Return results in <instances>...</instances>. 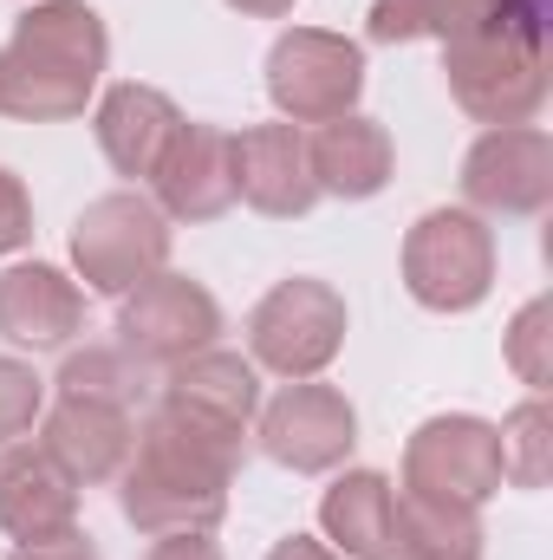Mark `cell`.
<instances>
[{
	"instance_id": "cell-6",
	"label": "cell",
	"mask_w": 553,
	"mask_h": 560,
	"mask_svg": "<svg viewBox=\"0 0 553 560\" xmlns=\"http://www.w3.org/2000/svg\"><path fill=\"white\" fill-rule=\"evenodd\" d=\"M495 229L475 209H423L404 235V287L430 313H475L495 287Z\"/></svg>"
},
{
	"instance_id": "cell-7",
	"label": "cell",
	"mask_w": 553,
	"mask_h": 560,
	"mask_svg": "<svg viewBox=\"0 0 553 560\" xmlns=\"http://www.w3.org/2000/svg\"><path fill=\"white\" fill-rule=\"evenodd\" d=\"M268 98L286 125H332L365 98V46L326 26H286L268 46Z\"/></svg>"
},
{
	"instance_id": "cell-20",
	"label": "cell",
	"mask_w": 553,
	"mask_h": 560,
	"mask_svg": "<svg viewBox=\"0 0 553 560\" xmlns=\"http://www.w3.org/2000/svg\"><path fill=\"white\" fill-rule=\"evenodd\" d=\"M319 528L326 548L345 560H385L398 541V489L385 469H345L319 495Z\"/></svg>"
},
{
	"instance_id": "cell-3",
	"label": "cell",
	"mask_w": 553,
	"mask_h": 560,
	"mask_svg": "<svg viewBox=\"0 0 553 560\" xmlns=\"http://www.w3.org/2000/svg\"><path fill=\"white\" fill-rule=\"evenodd\" d=\"M443 79L475 125H528L548 105V7H508L443 39Z\"/></svg>"
},
{
	"instance_id": "cell-21",
	"label": "cell",
	"mask_w": 553,
	"mask_h": 560,
	"mask_svg": "<svg viewBox=\"0 0 553 560\" xmlns=\"http://www.w3.org/2000/svg\"><path fill=\"white\" fill-rule=\"evenodd\" d=\"M482 509L436 502V495H398V560H482Z\"/></svg>"
},
{
	"instance_id": "cell-15",
	"label": "cell",
	"mask_w": 553,
	"mask_h": 560,
	"mask_svg": "<svg viewBox=\"0 0 553 560\" xmlns=\"http://www.w3.org/2000/svg\"><path fill=\"white\" fill-rule=\"evenodd\" d=\"M39 450L85 489V482H118V469L138 450V411L131 405H105V398H59L46 411Z\"/></svg>"
},
{
	"instance_id": "cell-5",
	"label": "cell",
	"mask_w": 553,
	"mask_h": 560,
	"mask_svg": "<svg viewBox=\"0 0 553 560\" xmlns=\"http://www.w3.org/2000/svg\"><path fill=\"white\" fill-rule=\"evenodd\" d=\"M72 268L92 293L125 300L131 287L169 268V215L143 189H111L85 202V215L72 222Z\"/></svg>"
},
{
	"instance_id": "cell-19",
	"label": "cell",
	"mask_w": 553,
	"mask_h": 560,
	"mask_svg": "<svg viewBox=\"0 0 553 560\" xmlns=\"http://www.w3.org/2000/svg\"><path fill=\"white\" fill-rule=\"evenodd\" d=\"M156 405H176V411H189L202 423H222V430H248L255 411H261V372H255V359L209 346V352L169 365Z\"/></svg>"
},
{
	"instance_id": "cell-16",
	"label": "cell",
	"mask_w": 553,
	"mask_h": 560,
	"mask_svg": "<svg viewBox=\"0 0 553 560\" xmlns=\"http://www.w3.org/2000/svg\"><path fill=\"white\" fill-rule=\"evenodd\" d=\"M176 131H183L176 98L156 92V85H138V79L111 85V92L98 98V112H92V138L105 150V163H111L118 176H131V183H150L156 156L169 150Z\"/></svg>"
},
{
	"instance_id": "cell-32",
	"label": "cell",
	"mask_w": 553,
	"mask_h": 560,
	"mask_svg": "<svg viewBox=\"0 0 553 560\" xmlns=\"http://www.w3.org/2000/svg\"><path fill=\"white\" fill-rule=\"evenodd\" d=\"M385 560H398V555H385Z\"/></svg>"
},
{
	"instance_id": "cell-1",
	"label": "cell",
	"mask_w": 553,
	"mask_h": 560,
	"mask_svg": "<svg viewBox=\"0 0 553 560\" xmlns=\"http://www.w3.org/2000/svg\"><path fill=\"white\" fill-rule=\"evenodd\" d=\"M248 430L202 423L176 405H156L138 423V450L118 469V509L138 535L215 528L228 515V489L242 469Z\"/></svg>"
},
{
	"instance_id": "cell-8",
	"label": "cell",
	"mask_w": 553,
	"mask_h": 560,
	"mask_svg": "<svg viewBox=\"0 0 553 560\" xmlns=\"http://www.w3.org/2000/svg\"><path fill=\"white\" fill-rule=\"evenodd\" d=\"M222 339V300L189 275H150L118 300V352H131L138 365H183L196 352H209Z\"/></svg>"
},
{
	"instance_id": "cell-22",
	"label": "cell",
	"mask_w": 553,
	"mask_h": 560,
	"mask_svg": "<svg viewBox=\"0 0 553 560\" xmlns=\"http://www.w3.org/2000/svg\"><path fill=\"white\" fill-rule=\"evenodd\" d=\"M508 7H541V0H372L365 33L378 46H404V39H456Z\"/></svg>"
},
{
	"instance_id": "cell-18",
	"label": "cell",
	"mask_w": 553,
	"mask_h": 560,
	"mask_svg": "<svg viewBox=\"0 0 553 560\" xmlns=\"http://www.w3.org/2000/svg\"><path fill=\"white\" fill-rule=\"evenodd\" d=\"M79 522V482L39 450V443H7L0 456V528L13 541H39Z\"/></svg>"
},
{
	"instance_id": "cell-17",
	"label": "cell",
	"mask_w": 553,
	"mask_h": 560,
	"mask_svg": "<svg viewBox=\"0 0 553 560\" xmlns=\"http://www.w3.org/2000/svg\"><path fill=\"white\" fill-rule=\"evenodd\" d=\"M306 163H313L319 196L372 202V196L391 183V170H398V143H391V131H385L378 118L345 112V118H332V125H319V131L306 138Z\"/></svg>"
},
{
	"instance_id": "cell-27",
	"label": "cell",
	"mask_w": 553,
	"mask_h": 560,
	"mask_svg": "<svg viewBox=\"0 0 553 560\" xmlns=\"http://www.w3.org/2000/svg\"><path fill=\"white\" fill-rule=\"evenodd\" d=\"M33 242V196H26V183L0 163V255H13V248H26Z\"/></svg>"
},
{
	"instance_id": "cell-25",
	"label": "cell",
	"mask_w": 553,
	"mask_h": 560,
	"mask_svg": "<svg viewBox=\"0 0 553 560\" xmlns=\"http://www.w3.org/2000/svg\"><path fill=\"white\" fill-rule=\"evenodd\" d=\"M39 418H46V385H39V372H33L26 359L0 352V450L20 443V436H33Z\"/></svg>"
},
{
	"instance_id": "cell-29",
	"label": "cell",
	"mask_w": 553,
	"mask_h": 560,
	"mask_svg": "<svg viewBox=\"0 0 553 560\" xmlns=\"http://www.w3.org/2000/svg\"><path fill=\"white\" fill-rule=\"evenodd\" d=\"M143 560H228L215 528H183V535H150V555Z\"/></svg>"
},
{
	"instance_id": "cell-31",
	"label": "cell",
	"mask_w": 553,
	"mask_h": 560,
	"mask_svg": "<svg viewBox=\"0 0 553 560\" xmlns=\"http://www.w3.org/2000/svg\"><path fill=\"white\" fill-rule=\"evenodd\" d=\"M235 13H248V20H286L293 13V0H228Z\"/></svg>"
},
{
	"instance_id": "cell-23",
	"label": "cell",
	"mask_w": 553,
	"mask_h": 560,
	"mask_svg": "<svg viewBox=\"0 0 553 560\" xmlns=\"http://www.w3.org/2000/svg\"><path fill=\"white\" fill-rule=\"evenodd\" d=\"M138 392L143 365L118 346H85V352H66V365H59V398H105V405L138 411Z\"/></svg>"
},
{
	"instance_id": "cell-13",
	"label": "cell",
	"mask_w": 553,
	"mask_h": 560,
	"mask_svg": "<svg viewBox=\"0 0 553 560\" xmlns=\"http://www.w3.org/2000/svg\"><path fill=\"white\" fill-rule=\"evenodd\" d=\"M228 150H235V202H248L255 215H268V222H299V215L319 202V183H313L299 125L280 118V125L228 131Z\"/></svg>"
},
{
	"instance_id": "cell-24",
	"label": "cell",
	"mask_w": 553,
	"mask_h": 560,
	"mask_svg": "<svg viewBox=\"0 0 553 560\" xmlns=\"http://www.w3.org/2000/svg\"><path fill=\"white\" fill-rule=\"evenodd\" d=\"M495 436H502V482H515V489H548L553 476V418L541 398H528L521 411H508V418L495 423Z\"/></svg>"
},
{
	"instance_id": "cell-28",
	"label": "cell",
	"mask_w": 553,
	"mask_h": 560,
	"mask_svg": "<svg viewBox=\"0 0 553 560\" xmlns=\"http://www.w3.org/2000/svg\"><path fill=\"white\" fill-rule=\"evenodd\" d=\"M13 560H105L92 548V535H79V522L72 528H59V535H39V541H13Z\"/></svg>"
},
{
	"instance_id": "cell-4",
	"label": "cell",
	"mask_w": 553,
	"mask_h": 560,
	"mask_svg": "<svg viewBox=\"0 0 553 560\" xmlns=\"http://www.w3.org/2000/svg\"><path fill=\"white\" fill-rule=\"evenodd\" d=\"M345 293L332 280H313V275H293L274 280L261 293V306L248 313V359L274 378H319L339 352H345Z\"/></svg>"
},
{
	"instance_id": "cell-10",
	"label": "cell",
	"mask_w": 553,
	"mask_h": 560,
	"mask_svg": "<svg viewBox=\"0 0 553 560\" xmlns=\"http://www.w3.org/2000/svg\"><path fill=\"white\" fill-rule=\"evenodd\" d=\"M261 418V450L274 456L280 469L293 476H326L352 456L358 443V411L339 385H319V378H293L280 385L274 398L255 411Z\"/></svg>"
},
{
	"instance_id": "cell-2",
	"label": "cell",
	"mask_w": 553,
	"mask_h": 560,
	"mask_svg": "<svg viewBox=\"0 0 553 560\" xmlns=\"http://www.w3.org/2000/svg\"><path fill=\"white\" fill-rule=\"evenodd\" d=\"M111 59V33L92 0H33L0 46V118L66 125L85 118Z\"/></svg>"
},
{
	"instance_id": "cell-9",
	"label": "cell",
	"mask_w": 553,
	"mask_h": 560,
	"mask_svg": "<svg viewBox=\"0 0 553 560\" xmlns=\"http://www.w3.org/2000/svg\"><path fill=\"white\" fill-rule=\"evenodd\" d=\"M404 489L436 495V502H462V509H482L489 495H502V436H495V423L475 418V411L423 418L404 443Z\"/></svg>"
},
{
	"instance_id": "cell-12",
	"label": "cell",
	"mask_w": 553,
	"mask_h": 560,
	"mask_svg": "<svg viewBox=\"0 0 553 560\" xmlns=\"http://www.w3.org/2000/svg\"><path fill=\"white\" fill-rule=\"evenodd\" d=\"M150 202L169 222H215L235 209V150L222 125H189L169 138V150L150 170Z\"/></svg>"
},
{
	"instance_id": "cell-30",
	"label": "cell",
	"mask_w": 553,
	"mask_h": 560,
	"mask_svg": "<svg viewBox=\"0 0 553 560\" xmlns=\"http://www.w3.org/2000/svg\"><path fill=\"white\" fill-rule=\"evenodd\" d=\"M268 560H345V555H332V548L313 541V535H286V541H274V555Z\"/></svg>"
},
{
	"instance_id": "cell-11",
	"label": "cell",
	"mask_w": 553,
	"mask_h": 560,
	"mask_svg": "<svg viewBox=\"0 0 553 560\" xmlns=\"http://www.w3.org/2000/svg\"><path fill=\"white\" fill-rule=\"evenodd\" d=\"M462 196L475 215H541L553 202V138L541 125H495L462 156Z\"/></svg>"
},
{
	"instance_id": "cell-14",
	"label": "cell",
	"mask_w": 553,
	"mask_h": 560,
	"mask_svg": "<svg viewBox=\"0 0 553 560\" xmlns=\"http://www.w3.org/2000/svg\"><path fill=\"white\" fill-rule=\"evenodd\" d=\"M85 332V293L52 261H20L0 275V339L20 352H66Z\"/></svg>"
},
{
	"instance_id": "cell-26",
	"label": "cell",
	"mask_w": 553,
	"mask_h": 560,
	"mask_svg": "<svg viewBox=\"0 0 553 560\" xmlns=\"http://www.w3.org/2000/svg\"><path fill=\"white\" fill-rule=\"evenodd\" d=\"M548 326H553L548 300H528V306L515 313V326H508V365H515L534 392H548V385H553V352H548L553 332H548Z\"/></svg>"
}]
</instances>
